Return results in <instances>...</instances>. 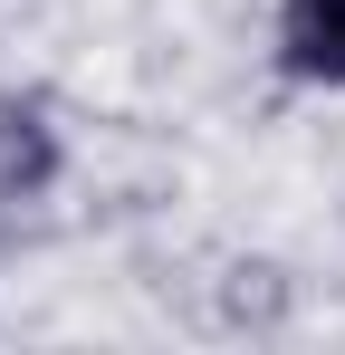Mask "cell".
<instances>
[{
	"instance_id": "6da1fadb",
	"label": "cell",
	"mask_w": 345,
	"mask_h": 355,
	"mask_svg": "<svg viewBox=\"0 0 345 355\" xmlns=\"http://www.w3.org/2000/svg\"><path fill=\"white\" fill-rule=\"evenodd\" d=\"M57 182V125L39 96H19V87H0V211H19V202H39Z\"/></svg>"
},
{
	"instance_id": "7a4b0ae2",
	"label": "cell",
	"mask_w": 345,
	"mask_h": 355,
	"mask_svg": "<svg viewBox=\"0 0 345 355\" xmlns=\"http://www.w3.org/2000/svg\"><path fill=\"white\" fill-rule=\"evenodd\" d=\"M278 67L297 87H345V0H278Z\"/></svg>"
}]
</instances>
